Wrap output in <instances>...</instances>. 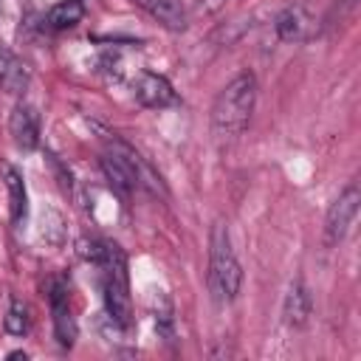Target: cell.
<instances>
[{"mask_svg": "<svg viewBox=\"0 0 361 361\" xmlns=\"http://www.w3.org/2000/svg\"><path fill=\"white\" fill-rule=\"evenodd\" d=\"M138 8H144L155 23H161L166 31H186L189 25V8L183 0H133Z\"/></svg>", "mask_w": 361, "mask_h": 361, "instance_id": "obj_10", "label": "cell"}, {"mask_svg": "<svg viewBox=\"0 0 361 361\" xmlns=\"http://www.w3.org/2000/svg\"><path fill=\"white\" fill-rule=\"evenodd\" d=\"M82 254L99 268L102 279V296L110 322L118 327H130L133 322V302H130V282H127V259L124 251L110 240H90L85 243Z\"/></svg>", "mask_w": 361, "mask_h": 361, "instance_id": "obj_1", "label": "cell"}, {"mask_svg": "<svg viewBox=\"0 0 361 361\" xmlns=\"http://www.w3.org/2000/svg\"><path fill=\"white\" fill-rule=\"evenodd\" d=\"M135 99L141 107H149V110H164V107H172L178 104V93L175 87L169 85L166 76L155 73V71H141L138 79H135Z\"/></svg>", "mask_w": 361, "mask_h": 361, "instance_id": "obj_5", "label": "cell"}, {"mask_svg": "<svg viewBox=\"0 0 361 361\" xmlns=\"http://www.w3.org/2000/svg\"><path fill=\"white\" fill-rule=\"evenodd\" d=\"M3 324H6V330H8L11 336H25V333H28V307H25L20 299H11Z\"/></svg>", "mask_w": 361, "mask_h": 361, "instance_id": "obj_14", "label": "cell"}, {"mask_svg": "<svg viewBox=\"0 0 361 361\" xmlns=\"http://www.w3.org/2000/svg\"><path fill=\"white\" fill-rule=\"evenodd\" d=\"M8 358H28L23 350H14V353H8Z\"/></svg>", "mask_w": 361, "mask_h": 361, "instance_id": "obj_16", "label": "cell"}, {"mask_svg": "<svg viewBox=\"0 0 361 361\" xmlns=\"http://www.w3.org/2000/svg\"><path fill=\"white\" fill-rule=\"evenodd\" d=\"M257 107V76L251 71L237 73L223 90L214 96L212 104V133L220 141H231L245 133Z\"/></svg>", "mask_w": 361, "mask_h": 361, "instance_id": "obj_2", "label": "cell"}, {"mask_svg": "<svg viewBox=\"0 0 361 361\" xmlns=\"http://www.w3.org/2000/svg\"><path fill=\"white\" fill-rule=\"evenodd\" d=\"M8 135L20 149L39 147V113L31 104H17L8 116Z\"/></svg>", "mask_w": 361, "mask_h": 361, "instance_id": "obj_8", "label": "cell"}, {"mask_svg": "<svg viewBox=\"0 0 361 361\" xmlns=\"http://www.w3.org/2000/svg\"><path fill=\"white\" fill-rule=\"evenodd\" d=\"M209 293L217 305H228L240 296L243 288V268L237 262V254L231 248V237L226 223H214L209 234V276H206Z\"/></svg>", "mask_w": 361, "mask_h": 361, "instance_id": "obj_3", "label": "cell"}, {"mask_svg": "<svg viewBox=\"0 0 361 361\" xmlns=\"http://www.w3.org/2000/svg\"><path fill=\"white\" fill-rule=\"evenodd\" d=\"M274 28H276V37H279L282 42H305V39L313 37L316 23H313V14L307 11V6L290 3V6H285V8L276 14Z\"/></svg>", "mask_w": 361, "mask_h": 361, "instance_id": "obj_7", "label": "cell"}, {"mask_svg": "<svg viewBox=\"0 0 361 361\" xmlns=\"http://www.w3.org/2000/svg\"><path fill=\"white\" fill-rule=\"evenodd\" d=\"M0 178H3V186L8 192V217H11V226H23L25 217H28V192H25V183H23V175L11 166V164H0Z\"/></svg>", "mask_w": 361, "mask_h": 361, "instance_id": "obj_11", "label": "cell"}, {"mask_svg": "<svg viewBox=\"0 0 361 361\" xmlns=\"http://www.w3.org/2000/svg\"><path fill=\"white\" fill-rule=\"evenodd\" d=\"M358 203H361L358 183H347L341 189V195L330 203V209L324 214V243L327 245H338L347 237V231H350V226L358 214Z\"/></svg>", "mask_w": 361, "mask_h": 361, "instance_id": "obj_4", "label": "cell"}, {"mask_svg": "<svg viewBox=\"0 0 361 361\" xmlns=\"http://www.w3.org/2000/svg\"><path fill=\"white\" fill-rule=\"evenodd\" d=\"M226 0H197L195 6V14H214L217 8H223Z\"/></svg>", "mask_w": 361, "mask_h": 361, "instance_id": "obj_15", "label": "cell"}, {"mask_svg": "<svg viewBox=\"0 0 361 361\" xmlns=\"http://www.w3.org/2000/svg\"><path fill=\"white\" fill-rule=\"evenodd\" d=\"M28 85H31V68L8 45L0 42V87L6 93L20 96L28 90Z\"/></svg>", "mask_w": 361, "mask_h": 361, "instance_id": "obj_9", "label": "cell"}, {"mask_svg": "<svg viewBox=\"0 0 361 361\" xmlns=\"http://www.w3.org/2000/svg\"><path fill=\"white\" fill-rule=\"evenodd\" d=\"M85 17V3L82 0H59L48 8L45 14V25L51 31H68L73 25H79Z\"/></svg>", "mask_w": 361, "mask_h": 361, "instance_id": "obj_13", "label": "cell"}, {"mask_svg": "<svg viewBox=\"0 0 361 361\" xmlns=\"http://www.w3.org/2000/svg\"><path fill=\"white\" fill-rule=\"evenodd\" d=\"M313 313V296L307 290V285L302 279H293L288 293H285V302H282V316H285V324L290 327H305L307 319Z\"/></svg>", "mask_w": 361, "mask_h": 361, "instance_id": "obj_12", "label": "cell"}, {"mask_svg": "<svg viewBox=\"0 0 361 361\" xmlns=\"http://www.w3.org/2000/svg\"><path fill=\"white\" fill-rule=\"evenodd\" d=\"M51 313H54V336L59 341V347H73L79 327H76V316L71 307V296H68V285L65 282H54L51 285Z\"/></svg>", "mask_w": 361, "mask_h": 361, "instance_id": "obj_6", "label": "cell"}]
</instances>
